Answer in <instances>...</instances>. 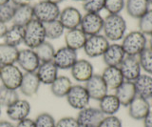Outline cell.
Listing matches in <instances>:
<instances>
[{
    "mask_svg": "<svg viewBox=\"0 0 152 127\" xmlns=\"http://www.w3.org/2000/svg\"><path fill=\"white\" fill-rule=\"evenodd\" d=\"M139 62L141 68L147 74L152 76V50L145 48L139 55Z\"/></svg>",
    "mask_w": 152,
    "mask_h": 127,
    "instance_id": "obj_34",
    "label": "cell"
},
{
    "mask_svg": "<svg viewBox=\"0 0 152 127\" xmlns=\"http://www.w3.org/2000/svg\"><path fill=\"white\" fill-rule=\"evenodd\" d=\"M34 123L35 127H55L56 120L50 113L43 112L37 115L34 120Z\"/></svg>",
    "mask_w": 152,
    "mask_h": 127,
    "instance_id": "obj_36",
    "label": "cell"
},
{
    "mask_svg": "<svg viewBox=\"0 0 152 127\" xmlns=\"http://www.w3.org/2000/svg\"><path fill=\"white\" fill-rule=\"evenodd\" d=\"M44 27L46 32V38H49L51 40L58 39L65 34L66 29L59 21V19L46 23V24H44Z\"/></svg>",
    "mask_w": 152,
    "mask_h": 127,
    "instance_id": "obj_32",
    "label": "cell"
},
{
    "mask_svg": "<svg viewBox=\"0 0 152 127\" xmlns=\"http://www.w3.org/2000/svg\"><path fill=\"white\" fill-rule=\"evenodd\" d=\"M121 106V103L115 94L114 95L107 94L99 100V109L104 116H115L116 113L120 110Z\"/></svg>",
    "mask_w": 152,
    "mask_h": 127,
    "instance_id": "obj_25",
    "label": "cell"
},
{
    "mask_svg": "<svg viewBox=\"0 0 152 127\" xmlns=\"http://www.w3.org/2000/svg\"><path fill=\"white\" fill-rule=\"evenodd\" d=\"M55 127H81L76 117H64L56 121Z\"/></svg>",
    "mask_w": 152,
    "mask_h": 127,
    "instance_id": "obj_41",
    "label": "cell"
},
{
    "mask_svg": "<svg viewBox=\"0 0 152 127\" xmlns=\"http://www.w3.org/2000/svg\"><path fill=\"white\" fill-rule=\"evenodd\" d=\"M149 36H150V37H149V40H148V43H149V48L152 50V35H150Z\"/></svg>",
    "mask_w": 152,
    "mask_h": 127,
    "instance_id": "obj_49",
    "label": "cell"
},
{
    "mask_svg": "<svg viewBox=\"0 0 152 127\" xmlns=\"http://www.w3.org/2000/svg\"><path fill=\"white\" fill-rule=\"evenodd\" d=\"M85 87L89 95L90 100L99 101L100 100L108 94V88L104 83L101 75H93L86 82Z\"/></svg>",
    "mask_w": 152,
    "mask_h": 127,
    "instance_id": "obj_12",
    "label": "cell"
},
{
    "mask_svg": "<svg viewBox=\"0 0 152 127\" xmlns=\"http://www.w3.org/2000/svg\"><path fill=\"white\" fill-rule=\"evenodd\" d=\"M15 127H35L34 120L30 119V117H26V119L16 122Z\"/></svg>",
    "mask_w": 152,
    "mask_h": 127,
    "instance_id": "obj_42",
    "label": "cell"
},
{
    "mask_svg": "<svg viewBox=\"0 0 152 127\" xmlns=\"http://www.w3.org/2000/svg\"><path fill=\"white\" fill-rule=\"evenodd\" d=\"M40 85L41 82L36 73H24L19 90L23 96L31 97L38 93Z\"/></svg>",
    "mask_w": 152,
    "mask_h": 127,
    "instance_id": "obj_18",
    "label": "cell"
},
{
    "mask_svg": "<svg viewBox=\"0 0 152 127\" xmlns=\"http://www.w3.org/2000/svg\"><path fill=\"white\" fill-rule=\"evenodd\" d=\"M18 98L19 95L16 90L9 89L2 84L0 85V105L2 107H8Z\"/></svg>",
    "mask_w": 152,
    "mask_h": 127,
    "instance_id": "obj_33",
    "label": "cell"
},
{
    "mask_svg": "<svg viewBox=\"0 0 152 127\" xmlns=\"http://www.w3.org/2000/svg\"><path fill=\"white\" fill-rule=\"evenodd\" d=\"M98 127H123V123L116 116H106Z\"/></svg>",
    "mask_w": 152,
    "mask_h": 127,
    "instance_id": "obj_40",
    "label": "cell"
},
{
    "mask_svg": "<svg viewBox=\"0 0 152 127\" xmlns=\"http://www.w3.org/2000/svg\"><path fill=\"white\" fill-rule=\"evenodd\" d=\"M33 16V8L28 5H22V6H15V11L12 17V24L25 27L28 22L32 20Z\"/></svg>",
    "mask_w": 152,
    "mask_h": 127,
    "instance_id": "obj_24",
    "label": "cell"
},
{
    "mask_svg": "<svg viewBox=\"0 0 152 127\" xmlns=\"http://www.w3.org/2000/svg\"><path fill=\"white\" fill-rule=\"evenodd\" d=\"M126 56V53L121 44L113 43L109 44L107 49L104 52V54L103 55V60L107 66L119 67Z\"/></svg>",
    "mask_w": 152,
    "mask_h": 127,
    "instance_id": "obj_19",
    "label": "cell"
},
{
    "mask_svg": "<svg viewBox=\"0 0 152 127\" xmlns=\"http://www.w3.org/2000/svg\"><path fill=\"white\" fill-rule=\"evenodd\" d=\"M109 46V41L103 35H95L88 36L84 45V52L88 58L103 56L104 52Z\"/></svg>",
    "mask_w": 152,
    "mask_h": 127,
    "instance_id": "obj_7",
    "label": "cell"
},
{
    "mask_svg": "<svg viewBox=\"0 0 152 127\" xmlns=\"http://www.w3.org/2000/svg\"><path fill=\"white\" fill-rule=\"evenodd\" d=\"M139 31L144 35H152V9H149L139 19Z\"/></svg>",
    "mask_w": 152,
    "mask_h": 127,
    "instance_id": "obj_35",
    "label": "cell"
},
{
    "mask_svg": "<svg viewBox=\"0 0 152 127\" xmlns=\"http://www.w3.org/2000/svg\"><path fill=\"white\" fill-rule=\"evenodd\" d=\"M33 51L39 58L40 62H48V61H52L56 50L49 41H44L42 44L33 49Z\"/></svg>",
    "mask_w": 152,
    "mask_h": 127,
    "instance_id": "obj_31",
    "label": "cell"
},
{
    "mask_svg": "<svg viewBox=\"0 0 152 127\" xmlns=\"http://www.w3.org/2000/svg\"><path fill=\"white\" fill-rule=\"evenodd\" d=\"M48 1H50V2H51V3H54V4H56V5H58L59 3L63 2L64 0H48Z\"/></svg>",
    "mask_w": 152,
    "mask_h": 127,
    "instance_id": "obj_47",
    "label": "cell"
},
{
    "mask_svg": "<svg viewBox=\"0 0 152 127\" xmlns=\"http://www.w3.org/2000/svg\"><path fill=\"white\" fill-rule=\"evenodd\" d=\"M33 8V16L36 20L43 24L57 20L60 16V8L58 5L48 0H42L36 3Z\"/></svg>",
    "mask_w": 152,
    "mask_h": 127,
    "instance_id": "obj_4",
    "label": "cell"
},
{
    "mask_svg": "<svg viewBox=\"0 0 152 127\" xmlns=\"http://www.w3.org/2000/svg\"><path fill=\"white\" fill-rule=\"evenodd\" d=\"M87 38H88V35H86L80 28L68 30L65 34L66 46L74 51L83 49Z\"/></svg>",
    "mask_w": 152,
    "mask_h": 127,
    "instance_id": "obj_23",
    "label": "cell"
},
{
    "mask_svg": "<svg viewBox=\"0 0 152 127\" xmlns=\"http://www.w3.org/2000/svg\"><path fill=\"white\" fill-rule=\"evenodd\" d=\"M104 18L100 13H87L82 16L80 29L82 30L88 36L99 35L103 31Z\"/></svg>",
    "mask_w": 152,
    "mask_h": 127,
    "instance_id": "obj_10",
    "label": "cell"
},
{
    "mask_svg": "<svg viewBox=\"0 0 152 127\" xmlns=\"http://www.w3.org/2000/svg\"><path fill=\"white\" fill-rule=\"evenodd\" d=\"M31 110V103L27 100L19 97L17 100L12 102L11 105L6 107L8 117L12 121L18 122L26 117H28Z\"/></svg>",
    "mask_w": 152,
    "mask_h": 127,
    "instance_id": "obj_13",
    "label": "cell"
},
{
    "mask_svg": "<svg viewBox=\"0 0 152 127\" xmlns=\"http://www.w3.org/2000/svg\"><path fill=\"white\" fill-rule=\"evenodd\" d=\"M148 3H149V5H152V0H148Z\"/></svg>",
    "mask_w": 152,
    "mask_h": 127,
    "instance_id": "obj_51",
    "label": "cell"
},
{
    "mask_svg": "<svg viewBox=\"0 0 152 127\" xmlns=\"http://www.w3.org/2000/svg\"><path fill=\"white\" fill-rule=\"evenodd\" d=\"M106 0H83V9L87 13H99L104 9Z\"/></svg>",
    "mask_w": 152,
    "mask_h": 127,
    "instance_id": "obj_37",
    "label": "cell"
},
{
    "mask_svg": "<svg viewBox=\"0 0 152 127\" xmlns=\"http://www.w3.org/2000/svg\"><path fill=\"white\" fill-rule=\"evenodd\" d=\"M1 113H2V106L0 105V116H1Z\"/></svg>",
    "mask_w": 152,
    "mask_h": 127,
    "instance_id": "obj_50",
    "label": "cell"
},
{
    "mask_svg": "<svg viewBox=\"0 0 152 127\" xmlns=\"http://www.w3.org/2000/svg\"><path fill=\"white\" fill-rule=\"evenodd\" d=\"M125 7L128 16L140 19L149 10V3L148 0H126Z\"/></svg>",
    "mask_w": 152,
    "mask_h": 127,
    "instance_id": "obj_27",
    "label": "cell"
},
{
    "mask_svg": "<svg viewBox=\"0 0 152 127\" xmlns=\"http://www.w3.org/2000/svg\"><path fill=\"white\" fill-rule=\"evenodd\" d=\"M10 1H11V0H0V6L8 4V3H10Z\"/></svg>",
    "mask_w": 152,
    "mask_h": 127,
    "instance_id": "obj_48",
    "label": "cell"
},
{
    "mask_svg": "<svg viewBox=\"0 0 152 127\" xmlns=\"http://www.w3.org/2000/svg\"><path fill=\"white\" fill-rule=\"evenodd\" d=\"M73 1H83V0H73Z\"/></svg>",
    "mask_w": 152,
    "mask_h": 127,
    "instance_id": "obj_52",
    "label": "cell"
},
{
    "mask_svg": "<svg viewBox=\"0 0 152 127\" xmlns=\"http://www.w3.org/2000/svg\"><path fill=\"white\" fill-rule=\"evenodd\" d=\"M127 107L128 115H129L131 119L136 120H144L147 114L151 111L148 100L139 96H137Z\"/></svg>",
    "mask_w": 152,
    "mask_h": 127,
    "instance_id": "obj_16",
    "label": "cell"
},
{
    "mask_svg": "<svg viewBox=\"0 0 152 127\" xmlns=\"http://www.w3.org/2000/svg\"><path fill=\"white\" fill-rule=\"evenodd\" d=\"M137 96L146 100L152 98V76L150 75H141L134 81Z\"/></svg>",
    "mask_w": 152,
    "mask_h": 127,
    "instance_id": "obj_28",
    "label": "cell"
},
{
    "mask_svg": "<svg viewBox=\"0 0 152 127\" xmlns=\"http://www.w3.org/2000/svg\"><path fill=\"white\" fill-rule=\"evenodd\" d=\"M104 117L99 108L88 106L79 111L76 119L81 127H98Z\"/></svg>",
    "mask_w": 152,
    "mask_h": 127,
    "instance_id": "obj_9",
    "label": "cell"
},
{
    "mask_svg": "<svg viewBox=\"0 0 152 127\" xmlns=\"http://www.w3.org/2000/svg\"><path fill=\"white\" fill-rule=\"evenodd\" d=\"M121 72L123 74V77L126 81L134 82L136 79L141 76V65L136 56H128L126 55L125 59L122 61L120 64Z\"/></svg>",
    "mask_w": 152,
    "mask_h": 127,
    "instance_id": "obj_14",
    "label": "cell"
},
{
    "mask_svg": "<svg viewBox=\"0 0 152 127\" xmlns=\"http://www.w3.org/2000/svg\"><path fill=\"white\" fill-rule=\"evenodd\" d=\"M23 71L15 64L2 66L0 70V81L3 86L12 90H18L23 78Z\"/></svg>",
    "mask_w": 152,
    "mask_h": 127,
    "instance_id": "obj_5",
    "label": "cell"
},
{
    "mask_svg": "<svg viewBox=\"0 0 152 127\" xmlns=\"http://www.w3.org/2000/svg\"><path fill=\"white\" fill-rule=\"evenodd\" d=\"M7 30H8V26L6 23L0 21V39L4 38V36L7 32Z\"/></svg>",
    "mask_w": 152,
    "mask_h": 127,
    "instance_id": "obj_44",
    "label": "cell"
},
{
    "mask_svg": "<svg viewBox=\"0 0 152 127\" xmlns=\"http://www.w3.org/2000/svg\"><path fill=\"white\" fill-rule=\"evenodd\" d=\"M24 41V27L12 24L8 27L6 35L4 36V42L9 45L17 47Z\"/></svg>",
    "mask_w": 152,
    "mask_h": 127,
    "instance_id": "obj_30",
    "label": "cell"
},
{
    "mask_svg": "<svg viewBox=\"0 0 152 127\" xmlns=\"http://www.w3.org/2000/svg\"><path fill=\"white\" fill-rule=\"evenodd\" d=\"M15 11V6L12 4H5V5L0 6V21L7 23L12 20V17Z\"/></svg>",
    "mask_w": 152,
    "mask_h": 127,
    "instance_id": "obj_39",
    "label": "cell"
},
{
    "mask_svg": "<svg viewBox=\"0 0 152 127\" xmlns=\"http://www.w3.org/2000/svg\"><path fill=\"white\" fill-rule=\"evenodd\" d=\"M1 67H2V66H1V65H0V70H1Z\"/></svg>",
    "mask_w": 152,
    "mask_h": 127,
    "instance_id": "obj_53",
    "label": "cell"
},
{
    "mask_svg": "<svg viewBox=\"0 0 152 127\" xmlns=\"http://www.w3.org/2000/svg\"><path fill=\"white\" fill-rule=\"evenodd\" d=\"M125 6V0H106L104 3V9L109 15H119Z\"/></svg>",
    "mask_w": 152,
    "mask_h": 127,
    "instance_id": "obj_38",
    "label": "cell"
},
{
    "mask_svg": "<svg viewBox=\"0 0 152 127\" xmlns=\"http://www.w3.org/2000/svg\"><path fill=\"white\" fill-rule=\"evenodd\" d=\"M16 63L18 67L25 73H35L40 65V60L32 49L19 50Z\"/></svg>",
    "mask_w": 152,
    "mask_h": 127,
    "instance_id": "obj_11",
    "label": "cell"
},
{
    "mask_svg": "<svg viewBox=\"0 0 152 127\" xmlns=\"http://www.w3.org/2000/svg\"><path fill=\"white\" fill-rule=\"evenodd\" d=\"M82 16H83L81 15L78 9L74 7H66L63 11H61L58 19L66 30H72L80 27Z\"/></svg>",
    "mask_w": 152,
    "mask_h": 127,
    "instance_id": "obj_17",
    "label": "cell"
},
{
    "mask_svg": "<svg viewBox=\"0 0 152 127\" xmlns=\"http://www.w3.org/2000/svg\"><path fill=\"white\" fill-rule=\"evenodd\" d=\"M11 1L15 6H22V5H28L31 0H11Z\"/></svg>",
    "mask_w": 152,
    "mask_h": 127,
    "instance_id": "obj_45",
    "label": "cell"
},
{
    "mask_svg": "<svg viewBox=\"0 0 152 127\" xmlns=\"http://www.w3.org/2000/svg\"><path fill=\"white\" fill-rule=\"evenodd\" d=\"M66 100L71 108L78 111L88 107L90 102V97L87 89L81 84L72 85L68 95L66 96Z\"/></svg>",
    "mask_w": 152,
    "mask_h": 127,
    "instance_id": "obj_6",
    "label": "cell"
},
{
    "mask_svg": "<svg viewBox=\"0 0 152 127\" xmlns=\"http://www.w3.org/2000/svg\"><path fill=\"white\" fill-rule=\"evenodd\" d=\"M104 35L108 41L116 42L122 40L126 35V22L120 15H108L104 18Z\"/></svg>",
    "mask_w": 152,
    "mask_h": 127,
    "instance_id": "obj_1",
    "label": "cell"
},
{
    "mask_svg": "<svg viewBox=\"0 0 152 127\" xmlns=\"http://www.w3.org/2000/svg\"><path fill=\"white\" fill-rule=\"evenodd\" d=\"M19 50L17 47L9 45L7 43H0V65L6 66V65L15 64L18 58Z\"/></svg>",
    "mask_w": 152,
    "mask_h": 127,
    "instance_id": "obj_29",
    "label": "cell"
},
{
    "mask_svg": "<svg viewBox=\"0 0 152 127\" xmlns=\"http://www.w3.org/2000/svg\"><path fill=\"white\" fill-rule=\"evenodd\" d=\"M101 76L107 88L112 90H116L125 81L120 68L116 66H107L104 69Z\"/></svg>",
    "mask_w": 152,
    "mask_h": 127,
    "instance_id": "obj_22",
    "label": "cell"
},
{
    "mask_svg": "<svg viewBox=\"0 0 152 127\" xmlns=\"http://www.w3.org/2000/svg\"><path fill=\"white\" fill-rule=\"evenodd\" d=\"M72 85L73 84L69 78L66 76H58V78L50 84V92L56 97H66Z\"/></svg>",
    "mask_w": 152,
    "mask_h": 127,
    "instance_id": "obj_26",
    "label": "cell"
},
{
    "mask_svg": "<svg viewBox=\"0 0 152 127\" xmlns=\"http://www.w3.org/2000/svg\"><path fill=\"white\" fill-rule=\"evenodd\" d=\"M71 76L78 82H87L94 75L93 65L87 59H77L70 69Z\"/></svg>",
    "mask_w": 152,
    "mask_h": 127,
    "instance_id": "obj_15",
    "label": "cell"
},
{
    "mask_svg": "<svg viewBox=\"0 0 152 127\" xmlns=\"http://www.w3.org/2000/svg\"><path fill=\"white\" fill-rule=\"evenodd\" d=\"M115 96L118 97L122 106L127 107L137 97L134 82L125 80L115 90Z\"/></svg>",
    "mask_w": 152,
    "mask_h": 127,
    "instance_id": "obj_21",
    "label": "cell"
},
{
    "mask_svg": "<svg viewBox=\"0 0 152 127\" xmlns=\"http://www.w3.org/2000/svg\"><path fill=\"white\" fill-rule=\"evenodd\" d=\"M58 68L52 61L41 62L37 71L35 72L41 83L45 85H50L58 78Z\"/></svg>",
    "mask_w": 152,
    "mask_h": 127,
    "instance_id": "obj_20",
    "label": "cell"
},
{
    "mask_svg": "<svg viewBox=\"0 0 152 127\" xmlns=\"http://www.w3.org/2000/svg\"><path fill=\"white\" fill-rule=\"evenodd\" d=\"M77 59V51L64 46L55 51L52 62L56 65V67L59 70H70Z\"/></svg>",
    "mask_w": 152,
    "mask_h": 127,
    "instance_id": "obj_8",
    "label": "cell"
},
{
    "mask_svg": "<svg viewBox=\"0 0 152 127\" xmlns=\"http://www.w3.org/2000/svg\"><path fill=\"white\" fill-rule=\"evenodd\" d=\"M144 124L145 127H152V110L144 119Z\"/></svg>",
    "mask_w": 152,
    "mask_h": 127,
    "instance_id": "obj_43",
    "label": "cell"
},
{
    "mask_svg": "<svg viewBox=\"0 0 152 127\" xmlns=\"http://www.w3.org/2000/svg\"><path fill=\"white\" fill-rule=\"evenodd\" d=\"M146 35L140 31H132L124 36L121 46L125 51L126 55L139 56V55L146 48Z\"/></svg>",
    "mask_w": 152,
    "mask_h": 127,
    "instance_id": "obj_3",
    "label": "cell"
},
{
    "mask_svg": "<svg viewBox=\"0 0 152 127\" xmlns=\"http://www.w3.org/2000/svg\"><path fill=\"white\" fill-rule=\"evenodd\" d=\"M0 127H15L12 121L9 120H0Z\"/></svg>",
    "mask_w": 152,
    "mask_h": 127,
    "instance_id": "obj_46",
    "label": "cell"
},
{
    "mask_svg": "<svg viewBox=\"0 0 152 127\" xmlns=\"http://www.w3.org/2000/svg\"><path fill=\"white\" fill-rule=\"evenodd\" d=\"M46 41V32L44 24L33 18L24 27V41L28 49H34Z\"/></svg>",
    "mask_w": 152,
    "mask_h": 127,
    "instance_id": "obj_2",
    "label": "cell"
}]
</instances>
